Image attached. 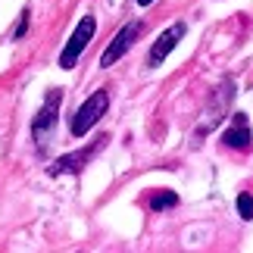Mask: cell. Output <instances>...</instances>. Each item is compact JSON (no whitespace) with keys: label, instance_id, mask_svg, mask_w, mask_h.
<instances>
[{"label":"cell","instance_id":"obj_6","mask_svg":"<svg viewBox=\"0 0 253 253\" xmlns=\"http://www.w3.org/2000/svg\"><path fill=\"white\" fill-rule=\"evenodd\" d=\"M94 32H97V19H94V16H82V22L75 25L72 38H69V41H66L63 53H60V69H72V66L79 63V56L84 53V47L91 44Z\"/></svg>","mask_w":253,"mask_h":253},{"label":"cell","instance_id":"obj_9","mask_svg":"<svg viewBox=\"0 0 253 253\" xmlns=\"http://www.w3.org/2000/svg\"><path fill=\"white\" fill-rule=\"evenodd\" d=\"M147 207H150L153 212L172 210V207H178V194H175V191H153L150 200H147Z\"/></svg>","mask_w":253,"mask_h":253},{"label":"cell","instance_id":"obj_3","mask_svg":"<svg viewBox=\"0 0 253 253\" xmlns=\"http://www.w3.org/2000/svg\"><path fill=\"white\" fill-rule=\"evenodd\" d=\"M106 144H110V134H100V138H94V144H87L82 150H72V153H63L60 160H53L50 166H47V175H79L84 166H91V160L100 153Z\"/></svg>","mask_w":253,"mask_h":253},{"label":"cell","instance_id":"obj_2","mask_svg":"<svg viewBox=\"0 0 253 253\" xmlns=\"http://www.w3.org/2000/svg\"><path fill=\"white\" fill-rule=\"evenodd\" d=\"M106 110H110V91H106V87H100V91H94V94L79 106V113L72 116L69 131L75 134V138H84V134L106 116Z\"/></svg>","mask_w":253,"mask_h":253},{"label":"cell","instance_id":"obj_12","mask_svg":"<svg viewBox=\"0 0 253 253\" xmlns=\"http://www.w3.org/2000/svg\"><path fill=\"white\" fill-rule=\"evenodd\" d=\"M153 3V0H138V6H150Z\"/></svg>","mask_w":253,"mask_h":253},{"label":"cell","instance_id":"obj_1","mask_svg":"<svg viewBox=\"0 0 253 253\" xmlns=\"http://www.w3.org/2000/svg\"><path fill=\"white\" fill-rule=\"evenodd\" d=\"M60 103H63V91L60 87H50L41 103V110L38 116L32 119V141H35V150L47 157V150H50V144L56 138V122H60Z\"/></svg>","mask_w":253,"mask_h":253},{"label":"cell","instance_id":"obj_10","mask_svg":"<svg viewBox=\"0 0 253 253\" xmlns=\"http://www.w3.org/2000/svg\"><path fill=\"white\" fill-rule=\"evenodd\" d=\"M235 207H238V216L244 222H253V194H238Z\"/></svg>","mask_w":253,"mask_h":253},{"label":"cell","instance_id":"obj_4","mask_svg":"<svg viewBox=\"0 0 253 253\" xmlns=\"http://www.w3.org/2000/svg\"><path fill=\"white\" fill-rule=\"evenodd\" d=\"M231 100H235V79H225L219 91L210 97L207 110L200 113L203 119L197 122V138H207L210 131H216V125H219L222 119H225V110L231 106Z\"/></svg>","mask_w":253,"mask_h":253},{"label":"cell","instance_id":"obj_8","mask_svg":"<svg viewBox=\"0 0 253 253\" xmlns=\"http://www.w3.org/2000/svg\"><path fill=\"white\" fill-rule=\"evenodd\" d=\"M188 35V25L184 22H175V25H169L166 32H163L157 41H153V47H150V56H147V66H160L166 56L178 47V41Z\"/></svg>","mask_w":253,"mask_h":253},{"label":"cell","instance_id":"obj_5","mask_svg":"<svg viewBox=\"0 0 253 253\" xmlns=\"http://www.w3.org/2000/svg\"><path fill=\"white\" fill-rule=\"evenodd\" d=\"M144 35V22L141 19H131V22H125L122 28H119V35L113 38L110 44H106V50L100 53V69H110V66H116L122 60L125 53L134 47V41Z\"/></svg>","mask_w":253,"mask_h":253},{"label":"cell","instance_id":"obj_7","mask_svg":"<svg viewBox=\"0 0 253 253\" xmlns=\"http://www.w3.org/2000/svg\"><path fill=\"white\" fill-rule=\"evenodd\" d=\"M225 147L231 150H241V153H247L253 147V131H250V119H247V113H231V122H228V128L222 131V138H219Z\"/></svg>","mask_w":253,"mask_h":253},{"label":"cell","instance_id":"obj_11","mask_svg":"<svg viewBox=\"0 0 253 253\" xmlns=\"http://www.w3.org/2000/svg\"><path fill=\"white\" fill-rule=\"evenodd\" d=\"M28 19H32V13L28 9H22V16H19V25H16V32H13V41H22L25 32H28Z\"/></svg>","mask_w":253,"mask_h":253}]
</instances>
